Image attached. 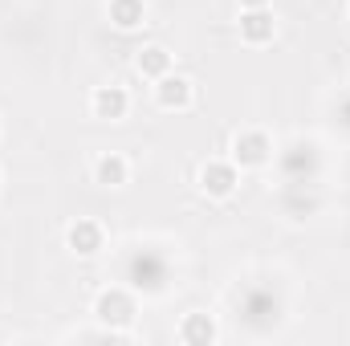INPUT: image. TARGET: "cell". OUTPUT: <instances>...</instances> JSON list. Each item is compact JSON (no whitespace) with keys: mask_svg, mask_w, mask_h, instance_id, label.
I'll list each match as a JSON object with an SVG mask.
<instances>
[{"mask_svg":"<svg viewBox=\"0 0 350 346\" xmlns=\"http://www.w3.org/2000/svg\"><path fill=\"white\" fill-rule=\"evenodd\" d=\"M106 16L118 33H135L147 25V0H106Z\"/></svg>","mask_w":350,"mask_h":346,"instance_id":"10","label":"cell"},{"mask_svg":"<svg viewBox=\"0 0 350 346\" xmlns=\"http://www.w3.org/2000/svg\"><path fill=\"white\" fill-rule=\"evenodd\" d=\"M196 183L208 200H232L237 187H241V168L232 159H208V163H200Z\"/></svg>","mask_w":350,"mask_h":346,"instance_id":"2","label":"cell"},{"mask_svg":"<svg viewBox=\"0 0 350 346\" xmlns=\"http://www.w3.org/2000/svg\"><path fill=\"white\" fill-rule=\"evenodd\" d=\"M94 183L98 187H126L131 183V159L122 151H102L94 159Z\"/></svg>","mask_w":350,"mask_h":346,"instance_id":"9","label":"cell"},{"mask_svg":"<svg viewBox=\"0 0 350 346\" xmlns=\"http://www.w3.org/2000/svg\"><path fill=\"white\" fill-rule=\"evenodd\" d=\"M277 37V16L273 8H241V41L245 45H269Z\"/></svg>","mask_w":350,"mask_h":346,"instance_id":"8","label":"cell"},{"mask_svg":"<svg viewBox=\"0 0 350 346\" xmlns=\"http://www.w3.org/2000/svg\"><path fill=\"white\" fill-rule=\"evenodd\" d=\"M241 8H273V0H237Z\"/></svg>","mask_w":350,"mask_h":346,"instance_id":"12","label":"cell"},{"mask_svg":"<svg viewBox=\"0 0 350 346\" xmlns=\"http://www.w3.org/2000/svg\"><path fill=\"white\" fill-rule=\"evenodd\" d=\"M155 106L159 110H167V114H183V110H191L196 106V82L191 78H183V74H163L159 82H155Z\"/></svg>","mask_w":350,"mask_h":346,"instance_id":"3","label":"cell"},{"mask_svg":"<svg viewBox=\"0 0 350 346\" xmlns=\"http://www.w3.org/2000/svg\"><path fill=\"white\" fill-rule=\"evenodd\" d=\"M172 53L163 49V45H143L139 53H135V74L139 78H147V82H159L163 74H172Z\"/></svg>","mask_w":350,"mask_h":346,"instance_id":"11","label":"cell"},{"mask_svg":"<svg viewBox=\"0 0 350 346\" xmlns=\"http://www.w3.org/2000/svg\"><path fill=\"white\" fill-rule=\"evenodd\" d=\"M102 245H106V232H102V224L90 220V216H78V220L66 228V249L78 253V257H98Z\"/></svg>","mask_w":350,"mask_h":346,"instance_id":"5","label":"cell"},{"mask_svg":"<svg viewBox=\"0 0 350 346\" xmlns=\"http://www.w3.org/2000/svg\"><path fill=\"white\" fill-rule=\"evenodd\" d=\"M94 318L102 326H131L135 322V297L126 289H102L94 297Z\"/></svg>","mask_w":350,"mask_h":346,"instance_id":"4","label":"cell"},{"mask_svg":"<svg viewBox=\"0 0 350 346\" xmlns=\"http://www.w3.org/2000/svg\"><path fill=\"white\" fill-rule=\"evenodd\" d=\"M90 110L94 118H106V122H122L131 114V94L122 86H94L90 94Z\"/></svg>","mask_w":350,"mask_h":346,"instance_id":"7","label":"cell"},{"mask_svg":"<svg viewBox=\"0 0 350 346\" xmlns=\"http://www.w3.org/2000/svg\"><path fill=\"white\" fill-rule=\"evenodd\" d=\"M175 338L183 346H212V343H220V326H216L212 314L191 310V314H183V322L175 326Z\"/></svg>","mask_w":350,"mask_h":346,"instance_id":"6","label":"cell"},{"mask_svg":"<svg viewBox=\"0 0 350 346\" xmlns=\"http://www.w3.org/2000/svg\"><path fill=\"white\" fill-rule=\"evenodd\" d=\"M273 139L265 135L261 127H245V131H237L232 135V163L241 168V172H261V168H269L273 163Z\"/></svg>","mask_w":350,"mask_h":346,"instance_id":"1","label":"cell"}]
</instances>
